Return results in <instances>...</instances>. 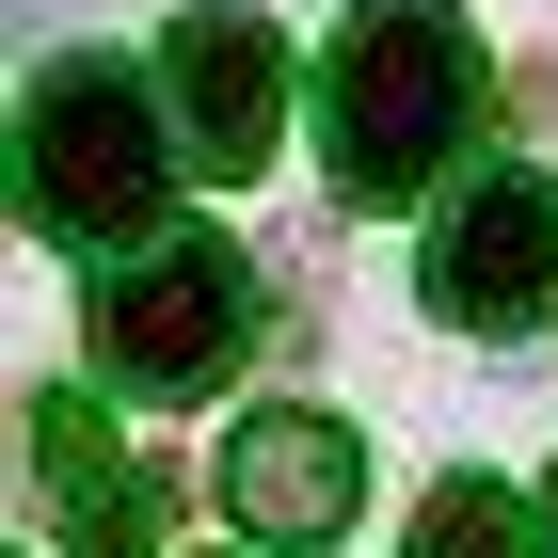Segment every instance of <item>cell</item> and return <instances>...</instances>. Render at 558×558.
<instances>
[{
	"label": "cell",
	"mask_w": 558,
	"mask_h": 558,
	"mask_svg": "<svg viewBox=\"0 0 558 558\" xmlns=\"http://www.w3.org/2000/svg\"><path fill=\"white\" fill-rule=\"evenodd\" d=\"M478 129V33L463 0H351L336 48H319V144H336L351 208H399L463 160Z\"/></svg>",
	"instance_id": "1"
},
{
	"label": "cell",
	"mask_w": 558,
	"mask_h": 558,
	"mask_svg": "<svg viewBox=\"0 0 558 558\" xmlns=\"http://www.w3.org/2000/svg\"><path fill=\"white\" fill-rule=\"evenodd\" d=\"M16 175H33L48 240H81V256L129 271V240L175 208V129H160V96H144L112 48H48L33 96H16ZM144 256H160V240H144Z\"/></svg>",
	"instance_id": "2"
},
{
	"label": "cell",
	"mask_w": 558,
	"mask_h": 558,
	"mask_svg": "<svg viewBox=\"0 0 558 558\" xmlns=\"http://www.w3.org/2000/svg\"><path fill=\"white\" fill-rule=\"evenodd\" d=\"M240 336H256V271L223 240H160L96 288V384H129V399H208L240 367Z\"/></svg>",
	"instance_id": "3"
},
{
	"label": "cell",
	"mask_w": 558,
	"mask_h": 558,
	"mask_svg": "<svg viewBox=\"0 0 558 558\" xmlns=\"http://www.w3.org/2000/svg\"><path fill=\"white\" fill-rule=\"evenodd\" d=\"M415 303L447 319V336H543L558 319V175H478L463 208L430 223L415 256Z\"/></svg>",
	"instance_id": "4"
},
{
	"label": "cell",
	"mask_w": 558,
	"mask_h": 558,
	"mask_svg": "<svg viewBox=\"0 0 558 558\" xmlns=\"http://www.w3.org/2000/svg\"><path fill=\"white\" fill-rule=\"evenodd\" d=\"M160 96H175V144L208 175H271V144H288V33L256 0H192L160 33Z\"/></svg>",
	"instance_id": "5"
},
{
	"label": "cell",
	"mask_w": 558,
	"mask_h": 558,
	"mask_svg": "<svg viewBox=\"0 0 558 558\" xmlns=\"http://www.w3.org/2000/svg\"><path fill=\"white\" fill-rule=\"evenodd\" d=\"M223 511L256 526L271 558L336 543V526L367 511V430H351V415H319V399H256V415L223 430Z\"/></svg>",
	"instance_id": "6"
},
{
	"label": "cell",
	"mask_w": 558,
	"mask_h": 558,
	"mask_svg": "<svg viewBox=\"0 0 558 558\" xmlns=\"http://www.w3.org/2000/svg\"><path fill=\"white\" fill-rule=\"evenodd\" d=\"M33 463H48V526L64 558H160V478L112 463V430L81 399H33Z\"/></svg>",
	"instance_id": "7"
},
{
	"label": "cell",
	"mask_w": 558,
	"mask_h": 558,
	"mask_svg": "<svg viewBox=\"0 0 558 558\" xmlns=\"http://www.w3.org/2000/svg\"><path fill=\"white\" fill-rule=\"evenodd\" d=\"M415 558H526L511 478H430V495H415Z\"/></svg>",
	"instance_id": "8"
},
{
	"label": "cell",
	"mask_w": 558,
	"mask_h": 558,
	"mask_svg": "<svg viewBox=\"0 0 558 558\" xmlns=\"http://www.w3.org/2000/svg\"><path fill=\"white\" fill-rule=\"evenodd\" d=\"M543 543H558V478H543Z\"/></svg>",
	"instance_id": "9"
}]
</instances>
